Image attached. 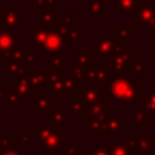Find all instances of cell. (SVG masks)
<instances>
[{"label": "cell", "instance_id": "1", "mask_svg": "<svg viewBox=\"0 0 155 155\" xmlns=\"http://www.w3.org/2000/svg\"><path fill=\"white\" fill-rule=\"evenodd\" d=\"M108 92L116 103H124L125 108L131 109L133 103H140L143 87L139 86L131 75L126 74L114 76L111 81H109Z\"/></svg>", "mask_w": 155, "mask_h": 155}, {"label": "cell", "instance_id": "2", "mask_svg": "<svg viewBox=\"0 0 155 155\" xmlns=\"http://www.w3.org/2000/svg\"><path fill=\"white\" fill-rule=\"evenodd\" d=\"M137 54L131 48H128L124 44H117L113 51V53L109 56L108 67L109 70H113L114 76H121L126 75L127 70H131L132 65L137 61Z\"/></svg>", "mask_w": 155, "mask_h": 155}, {"label": "cell", "instance_id": "3", "mask_svg": "<svg viewBox=\"0 0 155 155\" xmlns=\"http://www.w3.org/2000/svg\"><path fill=\"white\" fill-rule=\"evenodd\" d=\"M36 145L42 151L56 153L64 147V137L59 133L58 128L47 125H38L36 128Z\"/></svg>", "mask_w": 155, "mask_h": 155}, {"label": "cell", "instance_id": "4", "mask_svg": "<svg viewBox=\"0 0 155 155\" xmlns=\"http://www.w3.org/2000/svg\"><path fill=\"white\" fill-rule=\"evenodd\" d=\"M101 85L103 87L109 86V67L108 64L93 63L86 69V85Z\"/></svg>", "mask_w": 155, "mask_h": 155}, {"label": "cell", "instance_id": "5", "mask_svg": "<svg viewBox=\"0 0 155 155\" xmlns=\"http://www.w3.org/2000/svg\"><path fill=\"white\" fill-rule=\"evenodd\" d=\"M109 97L110 96L108 92V87H103L101 85L94 84L81 86V98L86 107L104 99H109Z\"/></svg>", "mask_w": 155, "mask_h": 155}, {"label": "cell", "instance_id": "6", "mask_svg": "<svg viewBox=\"0 0 155 155\" xmlns=\"http://www.w3.org/2000/svg\"><path fill=\"white\" fill-rule=\"evenodd\" d=\"M8 86H10V91L19 97L22 104L27 102L28 97L33 96V90H31V87L29 85V80H28L27 75L10 76Z\"/></svg>", "mask_w": 155, "mask_h": 155}, {"label": "cell", "instance_id": "7", "mask_svg": "<svg viewBox=\"0 0 155 155\" xmlns=\"http://www.w3.org/2000/svg\"><path fill=\"white\" fill-rule=\"evenodd\" d=\"M136 24L138 27L145 25L147 30L151 31L153 36H155V2L142 5L136 15Z\"/></svg>", "mask_w": 155, "mask_h": 155}, {"label": "cell", "instance_id": "8", "mask_svg": "<svg viewBox=\"0 0 155 155\" xmlns=\"http://www.w3.org/2000/svg\"><path fill=\"white\" fill-rule=\"evenodd\" d=\"M109 114V99H104L91 105L86 107L85 113L81 115V124L86 126V124L94 119H102Z\"/></svg>", "mask_w": 155, "mask_h": 155}, {"label": "cell", "instance_id": "9", "mask_svg": "<svg viewBox=\"0 0 155 155\" xmlns=\"http://www.w3.org/2000/svg\"><path fill=\"white\" fill-rule=\"evenodd\" d=\"M31 108L38 114H48L54 108V97L48 91L36 92V96L31 97Z\"/></svg>", "mask_w": 155, "mask_h": 155}, {"label": "cell", "instance_id": "10", "mask_svg": "<svg viewBox=\"0 0 155 155\" xmlns=\"http://www.w3.org/2000/svg\"><path fill=\"white\" fill-rule=\"evenodd\" d=\"M116 45L117 42L114 38L98 36L96 41L92 42V53H94L97 58H109Z\"/></svg>", "mask_w": 155, "mask_h": 155}, {"label": "cell", "instance_id": "11", "mask_svg": "<svg viewBox=\"0 0 155 155\" xmlns=\"http://www.w3.org/2000/svg\"><path fill=\"white\" fill-rule=\"evenodd\" d=\"M76 16L74 13L70 15H63L58 13L56 17V22L53 24V30H56L63 40L73 31V29L76 27Z\"/></svg>", "mask_w": 155, "mask_h": 155}, {"label": "cell", "instance_id": "12", "mask_svg": "<svg viewBox=\"0 0 155 155\" xmlns=\"http://www.w3.org/2000/svg\"><path fill=\"white\" fill-rule=\"evenodd\" d=\"M105 136H120L126 130V120L119 113H109L104 116Z\"/></svg>", "mask_w": 155, "mask_h": 155}, {"label": "cell", "instance_id": "13", "mask_svg": "<svg viewBox=\"0 0 155 155\" xmlns=\"http://www.w3.org/2000/svg\"><path fill=\"white\" fill-rule=\"evenodd\" d=\"M48 69H29L27 78L33 92H41L47 87Z\"/></svg>", "mask_w": 155, "mask_h": 155}, {"label": "cell", "instance_id": "14", "mask_svg": "<svg viewBox=\"0 0 155 155\" xmlns=\"http://www.w3.org/2000/svg\"><path fill=\"white\" fill-rule=\"evenodd\" d=\"M64 40L63 38L56 31V30H51L46 41L44 42L41 50L46 53H62L65 54V45H64Z\"/></svg>", "mask_w": 155, "mask_h": 155}, {"label": "cell", "instance_id": "15", "mask_svg": "<svg viewBox=\"0 0 155 155\" xmlns=\"http://www.w3.org/2000/svg\"><path fill=\"white\" fill-rule=\"evenodd\" d=\"M140 108L149 120H155V86H148L142 92Z\"/></svg>", "mask_w": 155, "mask_h": 155}, {"label": "cell", "instance_id": "16", "mask_svg": "<svg viewBox=\"0 0 155 155\" xmlns=\"http://www.w3.org/2000/svg\"><path fill=\"white\" fill-rule=\"evenodd\" d=\"M4 30L8 31H19L21 30V10L19 8H8L5 12Z\"/></svg>", "mask_w": 155, "mask_h": 155}, {"label": "cell", "instance_id": "17", "mask_svg": "<svg viewBox=\"0 0 155 155\" xmlns=\"http://www.w3.org/2000/svg\"><path fill=\"white\" fill-rule=\"evenodd\" d=\"M142 5V0H115L114 8L120 15H137Z\"/></svg>", "mask_w": 155, "mask_h": 155}, {"label": "cell", "instance_id": "18", "mask_svg": "<svg viewBox=\"0 0 155 155\" xmlns=\"http://www.w3.org/2000/svg\"><path fill=\"white\" fill-rule=\"evenodd\" d=\"M151 136H126L125 142L130 145H132L136 151H143L149 153L151 150Z\"/></svg>", "mask_w": 155, "mask_h": 155}, {"label": "cell", "instance_id": "19", "mask_svg": "<svg viewBox=\"0 0 155 155\" xmlns=\"http://www.w3.org/2000/svg\"><path fill=\"white\" fill-rule=\"evenodd\" d=\"M28 68L23 62L12 61V59H4V74L6 76H22L28 74Z\"/></svg>", "mask_w": 155, "mask_h": 155}, {"label": "cell", "instance_id": "20", "mask_svg": "<svg viewBox=\"0 0 155 155\" xmlns=\"http://www.w3.org/2000/svg\"><path fill=\"white\" fill-rule=\"evenodd\" d=\"M16 35L13 31L0 30V58L5 59L7 53L15 47Z\"/></svg>", "mask_w": 155, "mask_h": 155}, {"label": "cell", "instance_id": "21", "mask_svg": "<svg viewBox=\"0 0 155 155\" xmlns=\"http://www.w3.org/2000/svg\"><path fill=\"white\" fill-rule=\"evenodd\" d=\"M107 8H109V0H87L86 2V12L93 21H97Z\"/></svg>", "mask_w": 155, "mask_h": 155}, {"label": "cell", "instance_id": "22", "mask_svg": "<svg viewBox=\"0 0 155 155\" xmlns=\"http://www.w3.org/2000/svg\"><path fill=\"white\" fill-rule=\"evenodd\" d=\"M50 29L46 25H39L35 24L31 27V47H42L44 42L46 41L48 34H50Z\"/></svg>", "mask_w": 155, "mask_h": 155}, {"label": "cell", "instance_id": "23", "mask_svg": "<svg viewBox=\"0 0 155 155\" xmlns=\"http://www.w3.org/2000/svg\"><path fill=\"white\" fill-rule=\"evenodd\" d=\"M71 116L69 113L65 111L64 108H53L48 114H47V121L50 126H53L56 128H59L67 120H69Z\"/></svg>", "mask_w": 155, "mask_h": 155}, {"label": "cell", "instance_id": "24", "mask_svg": "<svg viewBox=\"0 0 155 155\" xmlns=\"http://www.w3.org/2000/svg\"><path fill=\"white\" fill-rule=\"evenodd\" d=\"M149 119L142 108H131V130L140 131L148 124Z\"/></svg>", "mask_w": 155, "mask_h": 155}, {"label": "cell", "instance_id": "25", "mask_svg": "<svg viewBox=\"0 0 155 155\" xmlns=\"http://www.w3.org/2000/svg\"><path fill=\"white\" fill-rule=\"evenodd\" d=\"M108 147L110 148L111 155H134L136 153V149L132 145L127 144L125 140H110L108 142Z\"/></svg>", "mask_w": 155, "mask_h": 155}, {"label": "cell", "instance_id": "26", "mask_svg": "<svg viewBox=\"0 0 155 155\" xmlns=\"http://www.w3.org/2000/svg\"><path fill=\"white\" fill-rule=\"evenodd\" d=\"M86 134L88 137H99L105 136V124L104 117L94 119L86 124Z\"/></svg>", "mask_w": 155, "mask_h": 155}, {"label": "cell", "instance_id": "27", "mask_svg": "<svg viewBox=\"0 0 155 155\" xmlns=\"http://www.w3.org/2000/svg\"><path fill=\"white\" fill-rule=\"evenodd\" d=\"M61 81H62V87H63V92L65 94V97H70V94L73 92L76 91L78 87H81L82 84L76 80L71 74H64L62 75L61 74Z\"/></svg>", "mask_w": 155, "mask_h": 155}, {"label": "cell", "instance_id": "28", "mask_svg": "<svg viewBox=\"0 0 155 155\" xmlns=\"http://www.w3.org/2000/svg\"><path fill=\"white\" fill-rule=\"evenodd\" d=\"M132 27L131 25H114V39L117 44L126 45L132 41Z\"/></svg>", "mask_w": 155, "mask_h": 155}, {"label": "cell", "instance_id": "29", "mask_svg": "<svg viewBox=\"0 0 155 155\" xmlns=\"http://www.w3.org/2000/svg\"><path fill=\"white\" fill-rule=\"evenodd\" d=\"M56 17L57 15L54 13V10L52 8H41L38 10V15H36V24L39 25H53L56 22Z\"/></svg>", "mask_w": 155, "mask_h": 155}, {"label": "cell", "instance_id": "30", "mask_svg": "<svg viewBox=\"0 0 155 155\" xmlns=\"http://www.w3.org/2000/svg\"><path fill=\"white\" fill-rule=\"evenodd\" d=\"M64 57L65 54L62 53H48L47 57V69L50 70H57V71H62L65 69V64H64Z\"/></svg>", "mask_w": 155, "mask_h": 155}, {"label": "cell", "instance_id": "31", "mask_svg": "<svg viewBox=\"0 0 155 155\" xmlns=\"http://www.w3.org/2000/svg\"><path fill=\"white\" fill-rule=\"evenodd\" d=\"M75 63L82 67L84 69H87L90 65L93 64V53L88 52L86 47H82L81 51L75 53Z\"/></svg>", "mask_w": 155, "mask_h": 155}, {"label": "cell", "instance_id": "32", "mask_svg": "<svg viewBox=\"0 0 155 155\" xmlns=\"http://www.w3.org/2000/svg\"><path fill=\"white\" fill-rule=\"evenodd\" d=\"M2 105L6 109H19L22 105V102L17 94H15L13 92H11L8 90L5 93V101H4Z\"/></svg>", "mask_w": 155, "mask_h": 155}, {"label": "cell", "instance_id": "33", "mask_svg": "<svg viewBox=\"0 0 155 155\" xmlns=\"http://www.w3.org/2000/svg\"><path fill=\"white\" fill-rule=\"evenodd\" d=\"M61 5V0H31V7L35 8L36 11L41 8L58 10Z\"/></svg>", "mask_w": 155, "mask_h": 155}, {"label": "cell", "instance_id": "34", "mask_svg": "<svg viewBox=\"0 0 155 155\" xmlns=\"http://www.w3.org/2000/svg\"><path fill=\"white\" fill-rule=\"evenodd\" d=\"M69 108L70 111L78 115H82L86 110V104L81 97H69Z\"/></svg>", "mask_w": 155, "mask_h": 155}, {"label": "cell", "instance_id": "35", "mask_svg": "<svg viewBox=\"0 0 155 155\" xmlns=\"http://www.w3.org/2000/svg\"><path fill=\"white\" fill-rule=\"evenodd\" d=\"M21 140L19 147L21 148H30L33 145V136L36 134L35 130H21Z\"/></svg>", "mask_w": 155, "mask_h": 155}, {"label": "cell", "instance_id": "36", "mask_svg": "<svg viewBox=\"0 0 155 155\" xmlns=\"http://www.w3.org/2000/svg\"><path fill=\"white\" fill-rule=\"evenodd\" d=\"M29 47H13L6 56V58L12 59V61H18V62H23L24 63V58L27 56ZM5 58V59H6Z\"/></svg>", "mask_w": 155, "mask_h": 155}, {"label": "cell", "instance_id": "37", "mask_svg": "<svg viewBox=\"0 0 155 155\" xmlns=\"http://www.w3.org/2000/svg\"><path fill=\"white\" fill-rule=\"evenodd\" d=\"M130 75H148V64H145L140 58H137V61L134 62V64L132 65L131 70H130Z\"/></svg>", "mask_w": 155, "mask_h": 155}, {"label": "cell", "instance_id": "38", "mask_svg": "<svg viewBox=\"0 0 155 155\" xmlns=\"http://www.w3.org/2000/svg\"><path fill=\"white\" fill-rule=\"evenodd\" d=\"M69 69H70V71H71V75H73L76 80H79L81 84H82V82H86V69H84L82 67H80V65L76 64L75 62L69 65Z\"/></svg>", "mask_w": 155, "mask_h": 155}, {"label": "cell", "instance_id": "39", "mask_svg": "<svg viewBox=\"0 0 155 155\" xmlns=\"http://www.w3.org/2000/svg\"><path fill=\"white\" fill-rule=\"evenodd\" d=\"M86 155H111L109 147H87L85 150Z\"/></svg>", "mask_w": 155, "mask_h": 155}, {"label": "cell", "instance_id": "40", "mask_svg": "<svg viewBox=\"0 0 155 155\" xmlns=\"http://www.w3.org/2000/svg\"><path fill=\"white\" fill-rule=\"evenodd\" d=\"M65 42H80L81 41V27L76 25L73 31L64 39Z\"/></svg>", "mask_w": 155, "mask_h": 155}, {"label": "cell", "instance_id": "41", "mask_svg": "<svg viewBox=\"0 0 155 155\" xmlns=\"http://www.w3.org/2000/svg\"><path fill=\"white\" fill-rule=\"evenodd\" d=\"M81 154H82L81 147H79L75 140H70L65 148L64 155H81Z\"/></svg>", "mask_w": 155, "mask_h": 155}, {"label": "cell", "instance_id": "42", "mask_svg": "<svg viewBox=\"0 0 155 155\" xmlns=\"http://www.w3.org/2000/svg\"><path fill=\"white\" fill-rule=\"evenodd\" d=\"M0 143L7 149L16 147V137L15 136H0Z\"/></svg>", "mask_w": 155, "mask_h": 155}, {"label": "cell", "instance_id": "43", "mask_svg": "<svg viewBox=\"0 0 155 155\" xmlns=\"http://www.w3.org/2000/svg\"><path fill=\"white\" fill-rule=\"evenodd\" d=\"M24 64L28 67V65H35L36 64V54L34 53L33 51V47H29L28 48V52H27V56L24 58Z\"/></svg>", "mask_w": 155, "mask_h": 155}, {"label": "cell", "instance_id": "44", "mask_svg": "<svg viewBox=\"0 0 155 155\" xmlns=\"http://www.w3.org/2000/svg\"><path fill=\"white\" fill-rule=\"evenodd\" d=\"M147 57L149 59H155V36H153V40L147 44Z\"/></svg>", "mask_w": 155, "mask_h": 155}, {"label": "cell", "instance_id": "45", "mask_svg": "<svg viewBox=\"0 0 155 155\" xmlns=\"http://www.w3.org/2000/svg\"><path fill=\"white\" fill-rule=\"evenodd\" d=\"M2 155H21V147L19 145H16V147H12V148H8L6 149Z\"/></svg>", "mask_w": 155, "mask_h": 155}, {"label": "cell", "instance_id": "46", "mask_svg": "<svg viewBox=\"0 0 155 155\" xmlns=\"http://www.w3.org/2000/svg\"><path fill=\"white\" fill-rule=\"evenodd\" d=\"M153 140H151V150L149 151V155H155V125H153Z\"/></svg>", "mask_w": 155, "mask_h": 155}, {"label": "cell", "instance_id": "47", "mask_svg": "<svg viewBox=\"0 0 155 155\" xmlns=\"http://www.w3.org/2000/svg\"><path fill=\"white\" fill-rule=\"evenodd\" d=\"M5 93H6V91H5L4 86H0V104H2L5 101Z\"/></svg>", "mask_w": 155, "mask_h": 155}, {"label": "cell", "instance_id": "48", "mask_svg": "<svg viewBox=\"0 0 155 155\" xmlns=\"http://www.w3.org/2000/svg\"><path fill=\"white\" fill-rule=\"evenodd\" d=\"M5 12H6V10L0 8V25L1 27L4 25V21H5Z\"/></svg>", "mask_w": 155, "mask_h": 155}, {"label": "cell", "instance_id": "49", "mask_svg": "<svg viewBox=\"0 0 155 155\" xmlns=\"http://www.w3.org/2000/svg\"><path fill=\"white\" fill-rule=\"evenodd\" d=\"M76 0H61V4H75Z\"/></svg>", "mask_w": 155, "mask_h": 155}, {"label": "cell", "instance_id": "50", "mask_svg": "<svg viewBox=\"0 0 155 155\" xmlns=\"http://www.w3.org/2000/svg\"><path fill=\"white\" fill-rule=\"evenodd\" d=\"M42 155H59V154H58V151H56V153H48V151H42Z\"/></svg>", "mask_w": 155, "mask_h": 155}, {"label": "cell", "instance_id": "51", "mask_svg": "<svg viewBox=\"0 0 155 155\" xmlns=\"http://www.w3.org/2000/svg\"><path fill=\"white\" fill-rule=\"evenodd\" d=\"M6 149H7V148H5V147H4V145L0 143V155H2V153H4Z\"/></svg>", "mask_w": 155, "mask_h": 155}, {"label": "cell", "instance_id": "52", "mask_svg": "<svg viewBox=\"0 0 155 155\" xmlns=\"http://www.w3.org/2000/svg\"><path fill=\"white\" fill-rule=\"evenodd\" d=\"M134 155H149V153H143V151H136Z\"/></svg>", "mask_w": 155, "mask_h": 155}, {"label": "cell", "instance_id": "53", "mask_svg": "<svg viewBox=\"0 0 155 155\" xmlns=\"http://www.w3.org/2000/svg\"><path fill=\"white\" fill-rule=\"evenodd\" d=\"M81 155H86V154H85V153H84V154H81Z\"/></svg>", "mask_w": 155, "mask_h": 155}]
</instances>
